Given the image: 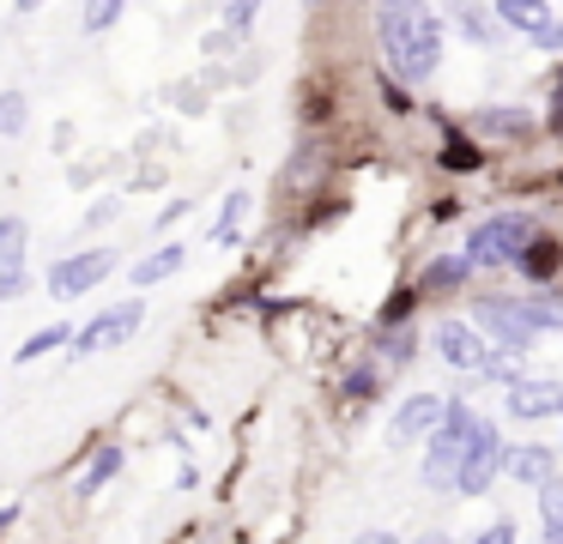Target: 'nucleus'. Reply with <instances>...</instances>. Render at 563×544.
<instances>
[{"mask_svg":"<svg viewBox=\"0 0 563 544\" xmlns=\"http://www.w3.org/2000/svg\"><path fill=\"white\" fill-rule=\"evenodd\" d=\"M473 326H478V333H490V338H503V351H527L539 338L533 326H527L521 302H509V297H478Z\"/></svg>","mask_w":563,"mask_h":544,"instance_id":"obj_7","label":"nucleus"},{"mask_svg":"<svg viewBox=\"0 0 563 544\" xmlns=\"http://www.w3.org/2000/svg\"><path fill=\"white\" fill-rule=\"evenodd\" d=\"M357 544H400L394 532H357Z\"/></svg>","mask_w":563,"mask_h":544,"instance_id":"obj_34","label":"nucleus"},{"mask_svg":"<svg viewBox=\"0 0 563 544\" xmlns=\"http://www.w3.org/2000/svg\"><path fill=\"white\" fill-rule=\"evenodd\" d=\"M255 12H261V0H231V12H224V19H231L236 31H249V24H255Z\"/></svg>","mask_w":563,"mask_h":544,"instance_id":"obj_30","label":"nucleus"},{"mask_svg":"<svg viewBox=\"0 0 563 544\" xmlns=\"http://www.w3.org/2000/svg\"><path fill=\"white\" fill-rule=\"evenodd\" d=\"M442 169H454V176H466V169H478L485 164V152H478L473 140H466V133H449V140H442V157H437Z\"/></svg>","mask_w":563,"mask_h":544,"instance_id":"obj_19","label":"nucleus"},{"mask_svg":"<svg viewBox=\"0 0 563 544\" xmlns=\"http://www.w3.org/2000/svg\"><path fill=\"white\" fill-rule=\"evenodd\" d=\"M412 302H418L412 290H394V297H388V309H382V321H388V326H394V321H406V314H412Z\"/></svg>","mask_w":563,"mask_h":544,"instance_id":"obj_28","label":"nucleus"},{"mask_svg":"<svg viewBox=\"0 0 563 544\" xmlns=\"http://www.w3.org/2000/svg\"><path fill=\"white\" fill-rule=\"evenodd\" d=\"M0 302H7V297H0Z\"/></svg>","mask_w":563,"mask_h":544,"instance_id":"obj_40","label":"nucleus"},{"mask_svg":"<svg viewBox=\"0 0 563 544\" xmlns=\"http://www.w3.org/2000/svg\"><path fill=\"white\" fill-rule=\"evenodd\" d=\"M466 430H473V406L449 399V411H442V423L430 430V447H424V478L430 484L454 478V459H461V447H466Z\"/></svg>","mask_w":563,"mask_h":544,"instance_id":"obj_5","label":"nucleus"},{"mask_svg":"<svg viewBox=\"0 0 563 544\" xmlns=\"http://www.w3.org/2000/svg\"><path fill=\"white\" fill-rule=\"evenodd\" d=\"M551 133H563V91H558V103H551Z\"/></svg>","mask_w":563,"mask_h":544,"instance_id":"obj_35","label":"nucleus"},{"mask_svg":"<svg viewBox=\"0 0 563 544\" xmlns=\"http://www.w3.org/2000/svg\"><path fill=\"white\" fill-rule=\"evenodd\" d=\"M369 393H376V369H352V375H345V399H357V406H364Z\"/></svg>","mask_w":563,"mask_h":544,"instance_id":"obj_27","label":"nucleus"},{"mask_svg":"<svg viewBox=\"0 0 563 544\" xmlns=\"http://www.w3.org/2000/svg\"><path fill=\"white\" fill-rule=\"evenodd\" d=\"M110 273H115V248H86V254H67V260H55L43 285H49L55 302H74V297H86V290H98Z\"/></svg>","mask_w":563,"mask_h":544,"instance_id":"obj_4","label":"nucleus"},{"mask_svg":"<svg viewBox=\"0 0 563 544\" xmlns=\"http://www.w3.org/2000/svg\"><path fill=\"white\" fill-rule=\"evenodd\" d=\"M521 314H527V326H533V333H563V302H558V297L521 302Z\"/></svg>","mask_w":563,"mask_h":544,"instance_id":"obj_22","label":"nucleus"},{"mask_svg":"<svg viewBox=\"0 0 563 544\" xmlns=\"http://www.w3.org/2000/svg\"><path fill=\"white\" fill-rule=\"evenodd\" d=\"M146 321V302H122V309H103V314H91L86 326H74V357H98V351H115L122 338H134V326Z\"/></svg>","mask_w":563,"mask_h":544,"instance_id":"obj_6","label":"nucleus"},{"mask_svg":"<svg viewBox=\"0 0 563 544\" xmlns=\"http://www.w3.org/2000/svg\"><path fill=\"white\" fill-rule=\"evenodd\" d=\"M515 266H521L527 278H551L563 266V248H558V242H545V236H533L521 254H515Z\"/></svg>","mask_w":563,"mask_h":544,"instance_id":"obj_15","label":"nucleus"},{"mask_svg":"<svg viewBox=\"0 0 563 544\" xmlns=\"http://www.w3.org/2000/svg\"><path fill=\"white\" fill-rule=\"evenodd\" d=\"M418 544H454V539H449V532H424Z\"/></svg>","mask_w":563,"mask_h":544,"instance_id":"obj_37","label":"nucleus"},{"mask_svg":"<svg viewBox=\"0 0 563 544\" xmlns=\"http://www.w3.org/2000/svg\"><path fill=\"white\" fill-rule=\"evenodd\" d=\"M437 351H442L449 369H466V375H478L490 363V345H485V333H478L473 321H442L437 326Z\"/></svg>","mask_w":563,"mask_h":544,"instance_id":"obj_10","label":"nucleus"},{"mask_svg":"<svg viewBox=\"0 0 563 544\" xmlns=\"http://www.w3.org/2000/svg\"><path fill=\"white\" fill-rule=\"evenodd\" d=\"M37 7H49V0H19V12H37Z\"/></svg>","mask_w":563,"mask_h":544,"instance_id":"obj_38","label":"nucleus"},{"mask_svg":"<svg viewBox=\"0 0 563 544\" xmlns=\"http://www.w3.org/2000/svg\"><path fill=\"white\" fill-rule=\"evenodd\" d=\"M539 520H545V544H563V478L539 484Z\"/></svg>","mask_w":563,"mask_h":544,"instance_id":"obj_18","label":"nucleus"},{"mask_svg":"<svg viewBox=\"0 0 563 544\" xmlns=\"http://www.w3.org/2000/svg\"><path fill=\"white\" fill-rule=\"evenodd\" d=\"M122 7H128V0H86V19H79V24L98 36V31H110V24L122 19Z\"/></svg>","mask_w":563,"mask_h":544,"instance_id":"obj_25","label":"nucleus"},{"mask_svg":"<svg viewBox=\"0 0 563 544\" xmlns=\"http://www.w3.org/2000/svg\"><path fill=\"white\" fill-rule=\"evenodd\" d=\"M503 471H509L515 484H551L558 478V454H551V447H539V442H527V447H509V454H503Z\"/></svg>","mask_w":563,"mask_h":544,"instance_id":"obj_12","label":"nucleus"},{"mask_svg":"<svg viewBox=\"0 0 563 544\" xmlns=\"http://www.w3.org/2000/svg\"><path fill=\"white\" fill-rule=\"evenodd\" d=\"M503 435H497V423L490 418H473V430H466V447H461V459H454V490L461 496H485L490 490V478L503 471Z\"/></svg>","mask_w":563,"mask_h":544,"instance_id":"obj_2","label":"nucleus"},{"mask_svg":"<svg viewBox=\"0 0 563 544\" xmlns=\"http://www.w3.org/2000/svg\"><path fill=\"white\" fill-rule=\"evenodd\" d=\"M382 97H388V109H394V115H412V97L400 91V79H382Z\"/></svg>","mask_w":563,"mask_h":544,"instance_id":"obj_29","label":"nucleus"},{"mask_svg":"<svg viewBox=\"0 0 563 544\" xmlns=\"http://www.w3.org/2000/svg\"><path fill=\"white\" fill-rule=\"evenodd\" d=\"M473 544H515V526H509V520H490V526L478 532Z\"/></svg>","mask_w":563,"mask_h":544,"instance_id":"obj_31","label":"nucleus"},{"mask_svg":"<svg viewBox=\"0 0 563 544\" xmlns=\"http://www.w3.org/2000/svg\"><path fill=\"white\" fill-rule=\"evenodd\" d=\"M376 36L388 55V79H430L442 67V19L424 0H376Z\"/></svg>","mask_w":563,"mask_h":544,"instance_id":"obj_1","label":"nucleus"},{"mask_svg":"<svg viewBox=\"0 0 563 544\" xmlns=\"http://www.w3.org/2000/svg\"><path fill=\"white\" fill-rule=\"evenodd\" d=\"M25 121H31L25 91H0V133H25Z\"/></svg>","mask_w":563,"mask_h":544,"instance_id":"obj_24","label":"nucleus"},{"mask_svg":"<svg viewBox=\"0 0 563 544\" xmlns=\"http://www.w3.org/2000/svg\"><path fill=\"white\" fill-rule=\"evenodd\" d=\"M19 290H25V266L19 273H0V297H19Z\"/></svg>","mask_w":563,"mask_h":544,"instance_id":"obj_33","label":"nucleus"},{"mask_svg":"<svg viewBox=\"0 0 563 544\" xmlns=\"http://www.w3.org/2000/svg\"><path fill=\"white\" fill-rule=\"evenodd\" d=\"M497 24L533 36L539 48H563V19L551 12V0H497Z\"/></svg>","mask_w":563,"mask_h":544,"instance_id":"obj_9","label":"nucleus"},{"mask_svg":"<svg viewBox=\"0 0 563 544\" xmlns=\"http://www.w3.org/2000/svg\"><path fill=\"white\" fill-rule=\"evenodd\" d=\"M478 127H485V133H503V140H515V133H527V115H515V109H485V115H478Z\"/></svg>","mask_w":563,"mask_h":544,"instance_id":"obj_26","label":"nucleus"},{"mask_svg":"<svg viewBox=\"0 0 563 544\" xmlns=\"http://www.w3.org/2000/svg\"><path fill=\"white\" fill-rule=\"evenodd\" d=\"M406 357H412V333H388V369L406 363Z\"/></svg>","mask_w":563,"mask_h":544,"instance_id":"obj_32","label":"nucleus"},{"mask_svg":"<svg viewBox=\"0 0 563 544\" xmlns=\"http://www.w3.org/2000/svg\"><path fill=\"white\" fill-rule=\"evenodd\" d=\"M558 91H563V73H558Z\"/></svg>","mask_w":563,"mask_h":544,"instance_id":"obj_39","label":"nucleus"},{"mask_svg":"<svg viewBox=\"0 0 563 544\" xmlns=\"http://www.w3.org/2000/svg\"><path fill=\"white\" fill-rule=\"evenodd\" d=\"M31 248V224L25 218H0V273H19Z\"/></svg>","mask_w":563,"mask_h":544,"instance_id":"obj_13","label":"nucleus"},{"mask_svg":"<svg viewBox=\"0 0 563 544\" xmlns=\"http://www.w3.org/2000/svg\"><path fill=\"white\" fill-rule=\"evenodd\" d=\"M442 411H449L442 393H412L400 411H394V442H424V435L442 423Z\"/></svg>","mask_w":563,"mask_h":544,"instance_id":"obj_11","label":"nucleus"},{"mask_svg":"<svg viewBox=\"0 0 563 544\" xmlns=\"http://www.w3.org/2000/svg\"><path fill=\"white\" fill-rule=\"evenodd\" d=\"M466 273H473V260H466V254H454V260H437V266L424 273V290H454Z\"/></svg>","mask_w":563,"mask_h":544,"instance_id":"obj_23","label":"nucleus"},{"mask_svg":"<svg viewBox=\"0 0 563 544\" xmlns=\"http://www.w3.org/2000/svg\"><path fill=\"white\" fill-rule=\"evenodd\" d=\"M527 242H533V218L527 212H497V218H485V224H473V236H466V260L473 266H509Z\"/></svg>","mask_w":563,"mask_h":544,"instance_id":"obj_3","label":"nucleus"},{"mask_svg":"<svg viewBox=\"0 0 563 544\" xmlns=\"http://www.w3.org/2000/svg\"><path fill=\"white\" fill-rule=\"evenodd\" d=\"M13 520H19V502H13V508H0V532L13 526Z\"/></svg>","mask_w":563,"mask_h":544,"instance_id":"obj_36","label":"nucleus"},{"mask_svg":"<svg viewBox=\"0 0 563 544\" xmlns=\"http://www.w3.org/2000/svg\"><path fill=\"white\" fill-rule=\"evenodd\" d=\"M243 218H249V193L236 188L231 200L219 206V218H212V242H236V230H243Z\"/></svg>","mask_w":563,"mask_h":544,"instance_id":"obj_21","label":"nucleus"},{"mask_svg":"<svg viewBox=\"0 0 563 544\" xmlns=\"http://www.w3.org/2000/svg\"><path fill=\"white\" fill-rule=\"evenodd\" d=\"M67 338H74V326L67 321H49V326H37V333L19 345V363H37V357H49V351H62Z\"/></svg>","mask_w":563,"mask_h":544,"instance_id":"obj_17","label":"nucleus"},{"mask_svg":"<svg viewBox=\"0 0 563 544\" xmlns=\"http://www.w3.org/2000/svg\"><path fill=\"white\" fill-rule=\"evenodd\" d=\"M183 260H188V248L183 242H164L152 260H140L134 266V285H158V278H170V273H183Z\"/></svg>","mask_w":563,"mask_h":544,"instance_id":"obj_16","label":"nucleus"},{"mask_svg":"<svg viewBox=\"0 0 563 544\" xmlns=\"http://www.w3.org/2000/svg\"><path fill=\"white\" fill-rule=\"evenodd\" d=\"M509 418H521V423L563 418V381L558 375H515L509 381Z\"/></svg>","mask_w":563,"mask_h":544,"instance_id":"obj_8","label":"nucleus"},{"mask_svg":"<svg viewBox=\"0 0 563 544\" xmlns=\"http://www.w3.org/2000/svg\"><path fill=\"white\" fill-rule=\"evenodd\" d=\"M115 471H122V447H115V442H103L98 454H91V466L79 471V496H98L103 484L115 478Z\"/></svg>","mask_w":563,"mask_h":544,"instance_id":"obj_14","label":"nucleus"},{"mask_svg":"<svg viewBox=\"0 0 563 544\" xmlns=\"http://www.w3.org/2000/svg\"><path fill=\"white\" fill-rule=\"evenodd\" d=\"M454 24H461V31L473 36V43H490V36H497V19H490V12L478 7V0H454Z\"/></svg>","mask_w":563,"mask_h":544,"instance_id":"obj_20","label":"nucleus"}]
</instances>
